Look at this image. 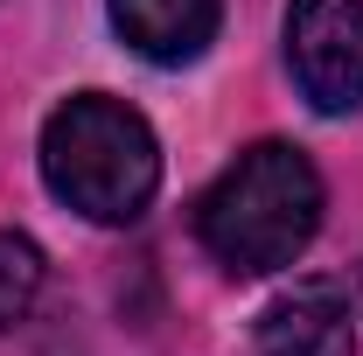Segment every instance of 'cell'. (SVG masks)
Listing matches in <instances>:
<instances>
[{
    "label": "cell",
    "mask_w": 363,
    "mask_h": 356,
    "mask_svg": "<svg viewBox=\"0 0 363 356\" xmlns=\"http://www.w3.org/2000/svg\"><path fill=\"white\" fill-rule=\"evenodd\" d=\"M279 35L286 70L315 112H363V0H286Z\"/></svg>",
    "instance_id": "3957f363"
},
{
    "label": "cell",
    "mask_w": 363,
    "mask_h": 356,
    "mask_svg": "<svg viewBox=\"0 0 363 356\" xmlns=\"http://www.w3.org/2000/svg\"><path fill=\"white\" fill-rule=\"evenodd\" d=\"M43 245L28 238V230H0V328H14V321H28L35 308V294H43Z\"/></svg>",
    "instance_id": "8992f818"
},
{
    "label": "cell",
    "mask_w": 363,
    "mask_h": 356,
    "mask_svg": "<svg viewBox=\"0 0 363 356\" xmlns=\"http://www.w3.org/2000/svg\"><path fill=\"white\" fill-rule=\"evenodd\" d=\"M43 182L91 223H133L161 189V140L126 98L77 91L43 119Z\"/></svg>",
    "instance_id": "7a4b0ae2"
},
{
    "label": "cell",
    "mask_w": 363,
    "mask_h": 356,
    "mask_svg": "<svg viewBox=\"0 0 363 356\" xmlns=\"http://www.w3.org/2000/svg\"><path fill=\"white\" fill-rule=\"evenodd\" d=\"M321 230V175L286 140H252L196 203L203 252L238 279L286 272Z\"/></svg>",
    "instance_id": "6da1fadb"
},
{
    "label": "cell",
    "mask_w": 363,
    "mask_h": 356,
    "mask_svg": "<svg viewBox=\"0 0 363 356\" xmlns=\"http://www.w3.org/2000/svg\"><path fill=\"white\" fill-rule=\"evenodd\" d=\"M252 356H357V328H350L342 287H328V279L286 287V294L259 314Z\"/></svg>",
    "instance_id": "277c9868"
},
{
    "label": "cell",
    "mask_w": 363,
    "mask_h": 356,
    "mask_svg": "<svg viewBox=\"0 0 363 356\" xmlns=\"http://www.w3.org/2000/svg\"><path fill=\"white\" fill-rule=\"evenodd\" d=\"M105 14H112L119 43L161 70L196 63L224 28V0H105Z\"/></svg>",
    "instance_id": "5b68a950"
}]
</instances>
